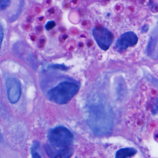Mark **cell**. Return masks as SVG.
Here are the masks:
<instances>
[{
	"label": "cell",
	"mask_w": 158,
	"mask_h": 158,
	"mask_svg": "<svg viewBox=\"0 0 158 158\" xmlns=\"http://www.w3.org/2000/svg\"><path fill=\"white\" fill-rule=\"evenodd\" d=\"M113 112L110 105L99 97L94 98L86 107V123L93 133L104 136L113 127Z\"/></svg>",
	"instance_id": "cell-1"
},
{
	"label": "cell",
	"mask_w": 158,
	"mask_h": 158,
	"mask_svg": "<svg viewBox=\"0 0 158 158\" xmlns=\"http://www.w3.org/2000/svg\"><path fill=\"white\" fill-rule=\"evenodd\" d=\"M73 135L66 127H56L49 130L44 147L50 157H69L73 153Z\"/></svg>",
	"instance_id": "cell-2"
},
{
	"label": "cell",
	"mask_w": 158,
	"mask_h": 158,
	"mask_svg": "<svg viewBox=\"0 0 158 158\" xmlns=\"http://www.w3.org/2000/svg\"><path fill=\"white\" fill-rule=\"evenodd\" d=\"M79 86L71 82L64 81L49 89L47 93L48 98L58 104H65L78 93Z\"/></svg>",
	"instance_id": "cell-3"
},
{
	"label": "cell",
	"mask_w": 158,
	"mask_h": 158,
	"mask_svg": "<svg viewBox=\"0 0 158 158\" xmlns=\"http://www.w3.org/2000/svg\"><path fill=\"white\" fill-rule=\"evenodd\" d=\"M92 34L98 46L102 50L106 51L110 48L114 36L108 29L102 27H95L92 30Z\"/></svg>",
	"instance_id": "cell-4"
},
{
	"label": "cell",
	"mask_w": 158,
	"mask_h": 158,
	"mask_svg": "<svg viewBox=\"0 0 158 158\" xmlns=\"http://www.w3.org/2000/svg\"><path fill=\"white\" fill-rule=\"evenodd\" d=\"M7 96L12 104L17 102L21 96V85L17 78L10 77L6 80Z\"/></svg>",
	"instance_id": "cell-5"
},
{
	"label": "cell",
	"mask_w": 158,
	"mask_h": 158,
	"mask_svg": "<svg viewBox=\"0 0 158 158\" xmlns=\"http://www.w3.org/2000/svg\"><path fill=\"white\" fill-rule=\"evenodd\" d=\"M138 40L137 35L133 31H127L123 33L116 41L115 47L118 51H123L128 48L135 46Z\"/></svg>",
	"instance_id": "cell-6"
},
{
	"label": "cell",
	"mask_w": 158,
	"mask_h": 158,
	"mask_svg": "<svg viewBox=\"0 0 158 158\" xmlns=\"http://www.w3.org/2000/svg\"><path fill=\"white\" fill-rule=\"evenodd\" d=\"M136 153V150L133 148H125L118 150L115 154L116 158H125L131 157Z\"/></svg>",
	"instance_id": "cell-7"
},
{
	"label": "cell",
	"mask_w": 158,
	"mask_h": 158,
	"mask_svg": "<svg viewBox=\"0 0 158 158\" xmlns=\"http://www.w3.org/2000/svg\"><path fill=\"white\" fill-rule=\"evenodd\" d=\"M39 149H40V143L38 141H35L31 148V154L32 157H38L40 158L41 157V156L39 153Z\"/></svg>",
	"instance_id": "cell-8"
},
{
	"label": "cell",
	"mask_w": 158,
	"mask_h": 158,
	"mask_svg": "<svg viewBox=\"0 0 158 158\" xmlns=\"http://www.w3.org/2000/svg\"><path fill=\"white\" fill-rule=\"evenodd\" d=\"M12 0H0V10L4 11L6 10L10 6Z\"/></svg>",
	"instance_id": "cell-9"
},
{
	"label": "cell",
	"mask_w": 158,
	"mask_h": 158,
	"mask_svg": "<svg viewBox=\"0 0 158 158\" xmlns=\"http://www.w3.org/2000/svg\"><path fill=\"white\" fill-rule=\"evenodd\" d=\"M48 67L52 69H57V70H67L68 69L67 67L62 64H52L51 65H49Z\"/></svg>",
	"instance_id": "cell-10"
},
{
	"label": "cell",
	"mask_w": 158,
	"mask_h": 158,
	"mask_svg": "<svg viewBox=\"0 0 158 158\" xmlns=\"http://www.w3.org/2000/svg\"><path fill=\"white\" fill-rule=\"evenodd\" d=\"M55 26H56V23L54 22V21L51 20L46 23V24L45 25V28L47 30H51L52 28H53Z\"/></svg>",
	"instance_id": "cell-11"
},
{
	"label": "cell",
	"mask_w": 158,
	"mask_h": 158,
	"mask_svg": "<svg viewBox=\"0 0 158 158\" xmlns=\"http://www.w3.org/2000/svg\"><path fill=\"white\" fill-rule=\"evenodd\" d=\"M0 36H1V44L2 43V40H3V37H4V33H3V28L2 25H1V27H0Z\"/></svg>",
	"instance_id": "cell-12"
}]
</instances>
